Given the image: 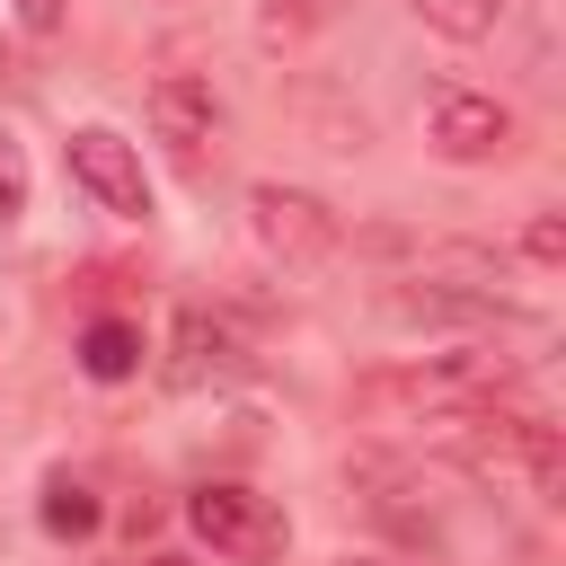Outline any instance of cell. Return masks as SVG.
Instances as JSON below:
<instances>
[{"label": "cell", "instance_id": "5b68a950", "mask_svg": "<svg viewBox=\"0 0 566 566\" xmlns=\"http://www.w3.org/2000/svg\"><path fill=\"white\" fill-rule=\"evenodd\" d=\"M248 371H256V345L221 310H177L168 318V363H159L168 389H239Z\"/></svg>", "mask_w": 566, "mask_h": 566}, {"label": "cell", "instance_id": "4fadbf2b", "mask_svg": "<svg viewBox=\"0 0 566 566\" xmlns=\"http://www.w3.org/2000/svg\"><path fill=\"white\" fill-rule=\"evenodd\" d=\"M522 256H531V265H566V221H557V212H531V221H522Z\"/></svg>", "mask_w": 566, "mask_h": 566}, {"label": "cell", "instance_id": "8fae6325", "mask_svg": "<svg viewBox=\"0 0 566 566\" xmlns=\"http://www.w3.org/2000/svg\"><path fill=\"white\" fill-rule=\"evenodd\" d=\"M44 531H97V495L80 486V478H44Z\"/></svg>", "mask_w": 566, "mask_h": 566}, {"label": "cell", "instance_id": "7c38bea8", "mask_svg": "<svg viewBox=\"0 0 566 566\" xmlns=\"http://www.w3.org/2000/svg\"><path fill=\"white\" fill-rule=\"evenodd\" d=\"M336 9H345V0H265V35H274V44H301V35H318Z\"/></svg>", "mask_w": 566, "mask_h": 566}, {"label": "cell", "instance_id": "9a60e30c", "mask_svg": "<svg viewBox=\"0 0 566 566\" xmlns=\"http://www.w3.org/2000/svg\"><path fill=\"white\" fill-rule=\"evenodd\" d=\"M18 18H27L35 35H53V27H62V0H18Z\"/></svg>", "mask_w": 566, "mask_h": 566}, {"label": "cell", "instance_id": "e0dca14e", "mask_svg": "<svg viewBox=\"0 0 566 566\" xmlns=\"http://www.w3.org/2000/svg\"><path fill=\"white\" fill-rule=\"evenodd\" d=\"M354 566H371V557H354Z\"/></svg>", "mask_w": 566, "mask_h": 566}, {"label": "cell", "instance_id": "5bb4252c", "mask_svg": "<svg viewBox=\"0 0 566 566\" xmlns=\"http://www.w3.org/2000/svg\"><path fill=\"white\" fill-rule=\"evenodd\" d=\"M18 212H27V150L0 133V230H9Z\"/></svg>", "mask_w": 566, "mask_h": 566}, {"label": "cell", "instance_id": "3957f363", "mask_svg": "<svg viewBox=\"0 0 566 566\" xmlns=\"http://www.w3.org/2000/svg\"><path fill=\"white\" fill-rule=\"evenodd\" d=\"M248 230H256V248H265L274 265H292V274L345 256V221H336V203L310 195V186H283V177H256V186H248Z\"/></svg>", "mask_w": 566, "mask_h": 566}, {"label": "cell", "instance_id": "7a4b0ae2", "mask_svg": "<svg viewBox=\"0 0 566 566\" xmlns=\"http://www.w3.org/2000/svg\"><path fill=\"white\" fill-rule=\"evenodd\" d=\"M442 451L469 469V478H504L522 486L531 504H557L566 495V442L548 416L531 407H478V416H451L442 424Z\"/></svg>", "mask_w": 566, "mask_h": 566}, {"label": "cell", "instance_id": "ba28073f", "mask_svg": "<svg viewBox=\"0 0 566 566\" xmlns=\"http://www.w3.org/2000/svg\"><path fill=\"white\" fill-rule=\"evenodd\" d=\"M212 124H221L212 80H195V71H159V80H150V133L168 142V159H177V168H203Z\"/></svg>", "mask_w": 566, "mask_h": 566}, {"label": "cell", "instance_id": "9c48e42d", "mask_svg": "<svg viewBox=\"0 0 566 566\" xmlns=\"http://www.w3.org/2000/svg\"><path fill=\"white\" fill-rule=\"evenodd\" d=\"M80 371H88V380H133V371H142V327H133V318H88Z\"/></svg>", "mask_w": 566, "mask_h": 566}, {"label": "cell", "instance_id": "6da1fadb", "mask_svg": "<svg viewBox=\"0 0 566 566\" xmlns=\"http://www.w3.org/2000/svg\"><path fill=\"white\" fill-rule=\"evenodd\" d=\"M513 389V354H424V363H389V371H363L354 380V416L371 424H451V416H478Z\"/></svg>", "mask_w": 566, "mask_h": 566}, {"label": "cell", "instance_id": "30bf717a", "mask_svg": "<svg viewBox=\"0 0 566 566\" xmlns=\"http://www.w3.org/2000/svg\"><path fill=\"white\" fill-rule=\"evenodd\" d=\"M407 9H416L433 35H451V44H478V35H495V27H504V9H513V0H407Z\"/></svg>", "mask_w": 566, "mask_h": 566}, {"label": "cell", "instance_id": "8992f818", "mask_svg": "<svg viewBox=\"0 0 566 566\" xmlns=\"http://www.w3.org/2000/svg\"><path fill=\"white\" fill-rule=\"evenodd\" d=\"M424 142H433V150H442L451 168L504 159V150H513V106H504V97H486V88H433Z\"/></svg>", "mask_w": 566, "mask_h": 566}, {"label": "cell", "instance_id": "277c9868", "mask_svg": "<svg viewBox=\"0 0 566 566\" xmlns=\"http://www.w3.org/2000/svg\"><path fill=\"white\" fill-rule=\"evenodd\" d=\"M186 522H195V539H203L212 557H230V566H274V557H283V539H292L283 504H274V495H256V486H239V478L195 486V495H186Z\"/></svg>", "mask_w": 566, "mask_h": 566}, {"label": "cell", "instance_id": "2e32d148", "mask_svg": "<svg viewBox=\"0 0 566 566\" xmlns=\"http://www.w3.org/2000/svg\"><path fill=\"white\" fill-rule=\"evenodd\" d=\"M124 566H186L177 548H150V557H124Z\"/></svg>", "mask_w": 566, "mask_h": 566}, {"label": "cell", "instance_id": "52a82bcc", "mask_svg": "<svg viewBox=\"0 0 566 566\" xmlns=\"http://www.w3.org/2000/svg\"><path fill=\"white\" fill-rule=\"evenodd\" d=\"M71 177H80V195H97V212H124V221L150 212L142 150H133L124 133H106V124H80V133H71Z\"/></svg>", "mask_w": 566, "mask_h": 566}]
</instances>
